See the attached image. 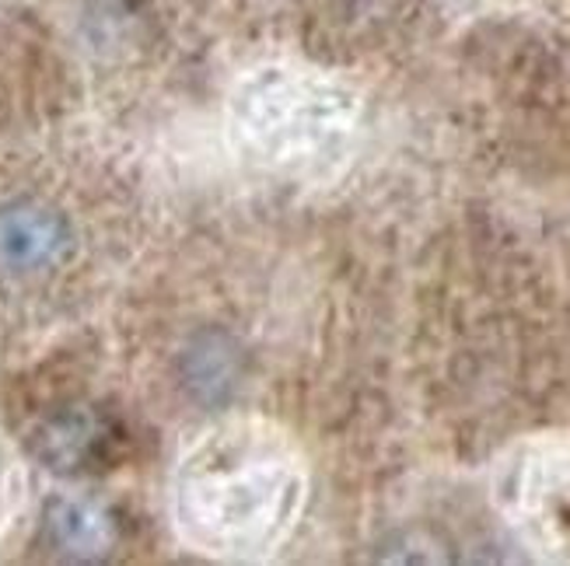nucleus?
Segmentation results:
<instances>
[{
	"mask_svg": "<svg viewBox=\"0 0 570 566\" xmlns=\"http://www.w3.org/2000/svg\"><path fill=\"white\" fill-rule=\"evenodd\" d=\"M63 249V225L57 214L32 203L0 210V262L11 269H39Z\"/></svg>",
	"mask_w": 570,
	"mask_h": 566,
	"instance_id": "f257e3e1",
	"label": "nucleus"
},
{
	"mask_svg": "<svg viewBox=\"0 0 570 566\" xmlns=\"http://www.w3.org/2000/svg\"><path fill=\"white\" fill-rule=\"evenodd\" d=\"M53 532L70 553H98L109 546V525L98 510L81 504H60L53 514Z\"/></svg>",
	"mask_w": 570,
	"mask_h": 566,
	"instance_id": "f03ea898",
	"label": "nucleus"
},
{
	"mask_svg": "<svg viewBox=\"0 0 570 566\" xmlns=\"http://www.w3.org/2000/svg\"><path fill=\"white\" fill-rule=\"evenodd\" d=\"M98 440H102V427L91 416H67L46 430V458L70 469L98 448Z\"/></svg>",
	"mask_w": 570,
	"mask_h": 566,
	"instance_id": "7ed1b4c3",
	"label": "nucleus"
}]
</instances>
